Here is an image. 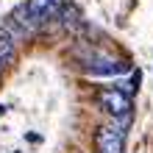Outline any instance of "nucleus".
<instances>
[{"instance_id":"0eeeda50","label":"nucleus","mask_w":153,"mask_h":153,"mask_svg":"<svg viewBox=\"0 0 153 153\" xmlns=\"http://www.w3.org/2000/svg\"><path fill=\"white\" fill-rule=\"evenodd\" d=\"M128 125H131V114H123V117H114V125H111V128L117 134H123V131H128Z\"/></svg>"},{"instance_id":"423d86ee","label":"nucleus","mask_w":153,"mask_h":153,"mask_svg":"<svg viewBox=\"0 0 153 153\" xmlns=\"http://www.w3.org/2000/svg\"><path fill=\"white\" fill-rule=\"evenodd\" d=\"M59 20H61V25H64V28L73 31L75 25H81V8H78L75 3H61V8H59Z\"/></svg>"},{"instance_id":"7ed1b4c3","label":"nucleus","mask_w":153,"mask_h":153,"mask_svg":"<svg viewBox=\"0 0 153 153\" xmlns=\"http://www.w3.org/2000/svg\"><path fill=\"white\" fill-rule=\"evenodd\" d=\"M95 142H97V150L100 153H123V134H117L111 125L97 128Z\"/></svg>"},{"instance_id":"f03ea898","label":"nucleus","mask_w":153,"mask_h":153,"mask_svg":"<svg viewBox=\"0 0 153 153\" xmlns=\"http://www.w3.org/2000/svg\"><path fill=\"white\" fill-rule=\"evenodd\" d=\"M97 103H100L111 117L131 114V97H128V95H123L120 89H103V92L97 95Z\"/></svg>"},{"instance_id":"6e6552de","label":"nucleus","mask_w":153,"mask_h":153,"mask_svg":"<svg viewBox=\"0 0 153 153\" xmlns=\"http://www.w3.org/2000/svg\"><path fill=\"white\" fill-rule=\"evenodd\" d=\"M25 139H28V142H39L42 137H39V134H25Z\"/></svg>"},{"instance_id":"f257e3e1","label":"nucleus","mask_w":153,"mask_h":153,"mask_svg":"<svg viewBox=\"0 0 153 153\" xmlns=\"http://www.w3.org/2000/svg\"><path fill=\"white\" fill-rule=\"evenodd\" d=\"M59 8H61V0H28V3H25V17H28L31 31L39 28L42 22L53 20V17L59 14Z\"/></svg>"},{"instance_id":"39448f33","label":"nucleus","mask_w":153,"mask_h":153,"mask_svg":"<svg viewBox=\"0 0 153 153\" xmlns=\"http://www.w3.org/2000/svg\"><path fill=\"white\" fill-rule=\"evenodd\" d=\"M14 42L17 39L0 25V70L8 67V64H14V59H17V45Z\"/></svg>"},{"instance_id":"20e7f679","label":"nucleus","mask_w":153,"mask_h":153,"mask_svg":"<svg viewBox=\"0 0 153 153\" xmlns=\"http://www.w3.org/2000/svg\"><path fill=\"white\" fill-rule=\"evenodd\" d=\"M131 73L128 61H95V64H86V75L95 78H111V75H123Z\"/></svg>"}]
</instances>
